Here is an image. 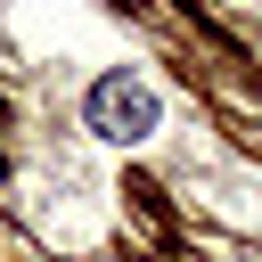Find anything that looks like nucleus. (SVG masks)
<instances>
[{
	"mask_svg": "<svg viewBox=\"0 0 262 262\" xmlns=\"http://www.w3.org/2000/svg\"><path fill=\"white\" fill-rule=\"evenodd\" d=\"M82 115H90V131H98V139H115V147H139V139H156V123H164L156 90H147V82H131V74H98V82H90V98H82Z\"/></svg>",
	"mask_w": 262,
	"mask_h": 262,
	"instance_id": "nucleus-1",
	"label": "nucleus"
}]
</instances>
